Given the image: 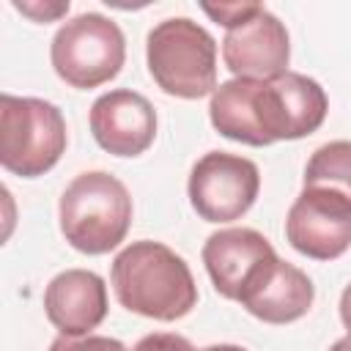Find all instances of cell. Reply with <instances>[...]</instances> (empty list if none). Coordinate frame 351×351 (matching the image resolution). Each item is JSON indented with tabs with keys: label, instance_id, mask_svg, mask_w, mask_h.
Masks as SVG:
<instances>
[{
	"label": "cell",
	"instance_id": "obj_3",
	"mask_svg": "<svg viewBox=\"0 0 351 351\" xmlns=\"http://www.w3.org/2000/svg\"><path fill=\"white\" fill-rule=\"evenodd\" d=\"M60 233L85 255L115 250L132 225V195L115 176L104 170L80 173L58 203Z\"/></svg>",
	"mask_w": 351,
	"mask_h": 351
},
{
	"label": "cell",
	"instance_id": "obj_17",
	"mask_svg": "<svg viewBox=\"0 0 351 351\" xmlns=\"http://www.w3.org/2000/svg\"><path fill=\"white\" fill-rule=\"evenodd\" d=\"M132 351H195V346L176 332H151L140 337Z\"/></svg>",
	"mask_w": 351,
	"mask_h": 351
},
{
	"label": "cell",
	"instance_id": "obj_10",
	"mask_svg": "<svg viewBox=\"0 0 351 351\" xmlns=\"http://www.w3.org/2000/svg\"><path fill=\"white\" fill-rule=\"evenodd\" d=\"M222 60L239 80H271L288 71L291 38L285 25L263 5L222 38Z\"/></svg>",
	"mask_w": 351,
	"mask_h": 351
},
{
	"label": "cell",
	"instance_id": "obj_18",
	"mask_svg": "<svg viewBox=\"0 0 351 351\" xmlns=\"http://www.w3.org/2000/svg\"><path fill=\"white\" fill-rule=\"evenodd\" d=\"M14 8L27 14L33 22H52L69 11V3H19V0H14Z\"/></svg>",
	"mask_w": 351,
	"mask_h": 351
},
{
	"label": "cell",
	"instance_id": "obj_2",
	"mask_svg": "<svg viewBox=\"0 0 351 351\" xmlns=\"http://www.w3.org/2000/svg\"><path fill=\"white\" fill-rule=\"evenodd\" d=\"M110 282L121 307L154 321H178L197 304V285L186 261L162 241L126 244L112 261Z\"/></svg>",
	"mask_w": 351,
	"mask_h": 351
},
{
	"label": "cell",
	"instance_id": "obj_6",
	"mask_svg": "<svg viewBox=\"0 0 351 351\" xmlns=\"http://www.w3.org/2000/svg\"><path fill=\"white\" fill-rule=\"evenodd\" d=\"M49 60L66 85L80 90L99 88L118 77L126 60L123 30L104 14H77L52 36Z\"/></svg>",
	"mask_w": 351,
	"mask_h": 351
},
{
	"label": "cell",
	"instance_id": "obj_5",
	"mask_svg": "<svg viewBox=\"0 0 351 351\" xmlns=\"http://www.w3.org/2000/svg\"><path fill=\"white\" fill-rule=\"evenodd\" d=\"M66 151L63 112L36 96H0V165L22 178L52 170Z\"/></svg>",
	"mask_w": 351,
	"mask_h": 351
},
{
	"label": "cell",
	"instance_id": "obj_9",
	"mask_svg": "<svg viewBox=\"0 0 351 351\" xmlns=\"http://www.w3.org/2000/svg\"><path fill=\"white\" fill-rule=\"evenodd\" d=\"M285 239L313 261L340 258L351 247V197L332 186H302L285 217Z\"/></svg>",
	"mask_w": 351,
	"mask_h": 351
},
{
	"label": "cell",
	"instance_id": "obj_11",
	"mask_svg": "<svg viewBox=\"0 0 351 351\" xmlns=\"http://www.w3.org/2000/svg\"><path fill=\"white\" fill-rule=\"evenodd\" d=\"M90 134L112 156H140L156 137L154 104L129 88L107 90L90 107Z\"/></svg>",
	"mask_w": 351,
	"mask_h": 351
},
{
	"label": "cell",
	"instance_id": "obj_7",
	"mask_svg": "<svg viewBox=\"0 0 351 351\" xmlns=\"http://www.w3.org/2000/svg\"><path fill=\"white\" fill-rule=\"evenodd\" d=\"M261 189L258 165L228 151L203 154L189 173L186 195L192 208L206 222H233L244 217Z\"/></svg>",
	"mask_w": 351,
	"mask_h": 351
},
{
	"label": "cell",
	"instance_id": "obj_14",
	"mask_svg": "<svg viewBox=\"0 0 351 351\" xmlns=\"http://www.w3.org/2000/svg\"><path fill=\"white\" fill-rule=\"evenodd\" d=\"M304 186H332L351 197V140L315 148L304 167Z\"/></svg>",
	"mask_w": 351,
	"mask_h": 351
},
{
	"label": "cell",
	"instance_id": "obj_12",
	"mask_svg": "<svg viewBox=\"0 0 351 351\" xmlns=\"http://www.w3.org/2000/svg\"><path fill=\"white\" fill-rule=\"evenodd\" d=\"M49 324L66 337H82L107 315V285L96 271L66 269L55 274L44 291Z\"/></svg>",
	"mask_w": 351,
	"mask_h": 351
},
{
	"label": "cell",
	"instance_id": "obj_21",
	"mask_svg": "<svg viewBox=\"0 0 351 351\" xmlns=\"http://www.w3.org/2000/svg\"><path fill=\"white\" fill-rule=\"evenodd\" d=\"M203 351H247V348L233 346V343H219V346H208V348H203Z\"/></svg>",
	"mask_w": 351,
	"mask_h": 351
},
{
	"label": "cell",
	"instance_id": "obj_8",
	"mask_svg": "<svg viewBox=\"0 0 351 351\" xmlns=\"http://www.w3.org/2000/svg\"><path fill=\"white\" fill-rule=\"evenodd\" d=\"M203 263L219 296L244 304L280 263L271 241L252 228H225L206 239Z\"/></svg>",
	"mask_w": 351,
	"mask_h": 351
},
{
	"label": "cell",
	"instance_id": "obj_4",
	"mask_svg": "<svg viewBox=\"0 0 351 351\" xmlns=\"http://www.w3.org/2000/svg\"><path fill=\"white\" fill-rule=\"evenodd\" d=\"M145 60L154 82L167 96L203 99L217 90V41L186 16L162 19L151 27Z\"/></svg>",
	"mask_w": 351,
	"mask_h": 351
},
{
	"label": "cell",
	"instance_id": "obj_15",
	"mask_svg": "<svg viewBox=\"0 0 351 351\" xmlns=\"http://www.w3.org/2000/svg\"><path fill=\"white\" fill-rule=\"evenodd\" d=\"M49 351H129V348L115 337H101V335L66 337V335H60L58 340H52Z\"/></svg>",
	"mask_w": 351,
	"mask_h": 351
},
{
	"label": "cell",
	"instance_id": "obj_13",
	"mask_svg": "<svg viewBox=\"0 0 351 351\" xmlns=\"http://www.w3.org/2000/svg\"><path fill=\"white\" fill-rule=\"evenodd\" d=\"M315 299L313 280L293 263L282 261L266 277V282L241 304L250 315L263 324H291L299 321Z\"/></svg>",
	"mask_w": 351,
	"mask_h": 351
},
{
	"label": "cell",
	"instance_id": "obj_16",
	"mask_svg": "<svg viewBox=\"0 0 351 351\" xmlns=\"http://www.w3.org/2000/svg\"><path fill=\"white\" fill-rule=\"evenodd\" d=\"M258 5H261V3H219V5L203 3V11H206L217 25H222L225 30H230V27H236L239 22H244Z\"/></svg>",
	"mask_w": 351,
	"mask_h": 351
},
{
	"label": "cell",
	"instance_id": "obj_19",
	"mask_svg": "<svg viewBox=\"0 0 351 351\" xmlns=\"http://www.w3.org/2000/svg\"><path fill=\"white\" fill-rule=\"evenodd\" d=\"M340 321H343V326H346L348 335H351V282H348L346 291L340 293Z\"/></svg>",
	"mask_w": 351,
	"mask_h": 351
},
{
	"label": "cell",
	"instance_id": "obj_1",
	"mask_svg": "<svg viewBox=\"0 0 351 351\" xmlns=\"http://www.w3.org/2000/svg\"><path fill=\"white\" fill-rule=\"evenodd\" d=\"M329 110L324 88L299 71L271 80H228L219 82L208 101L211 126L244 145H271L313 134Z\"/></svg>",
	"mask_w": 351,
	"mask_h": 351
},
{
	"label": "cell",
	"instance_id": "obj_20",
	"mask_svg": "<svg viewBox=\"0 0 351 351\" xmlns=\"http://www.w3.org/2000/svg\"><path fill=\"white\" fill-rule=\"evenodd\" d=\"M329 351H351V335H346V337H340L337 343H332Z\"/></svg>",
	"mask_w": 351,
	"mask_h": 351
}]
</instances>
